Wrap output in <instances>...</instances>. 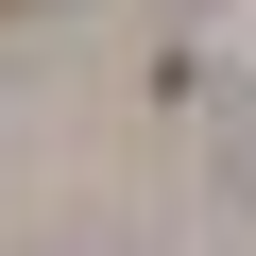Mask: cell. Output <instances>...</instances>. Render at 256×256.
Returning a JSON list of instances; mask_svg holds the SVG:
<instances>
[]
</instances>
